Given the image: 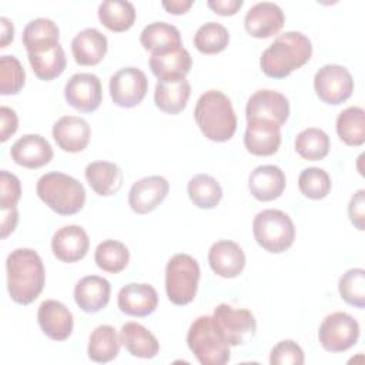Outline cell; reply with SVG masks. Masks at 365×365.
Listing matches in <instances>:
<instances>
[{
    "mask_svg": "<svg viewBox=\"0 0 365 365\" xmlns=\"http://www.w3.org/2000/svg\"><path fill=\"white\" fill-rule=\"evenodd\" d=\"M57 24L46 17L27 23L23 30V46L34 74L44 81L57 78L66 70V54L58 43Z\"/></svg>",
    "mask_w": 365,
    "mask_h": 365,
    "instance_id": "obj_1",
    "label": "cell"
},
{
    "mask_svg": "<svg viewBox=\"0 0 365 365\" xmlns=\"http://www.w3.org/2000/svg\"><path fill=\"white\" fill-rule=\"evenodd\" d=\"M7 289L10 298L29 305L41 294L46 274L40 255L31 248H17L7 255Z\"/></svg>",
    "mask_w": 365,
    "mask_h": 365,
    "instance_id": "obj_2",
    "label": "cell"
},
{
    "mask_svg": "<svg viewBox=\"0 0 365 365\" xmlns=\"http://www.w3.org/2000/svg\"><path fill=\"white\" fill-rule=\"evenodd\" d=\"M311 56L312 44L305 34L301 31H285L262 51L259 66L265 76L279 80L307 64Z\"/></svg>",
    "mask_w": 365,
    "mask_h": 365,
    "instance_id": "obj_3",
    "label": "cell"
},
{
    "mask_svg": "<svg viewBox=\"0 0 365 365\" xmlns=\"http://www.w3.org/2000/svg\"><path fill=\"white\" fill-rule=\"evenodd\" d=\"M194 118L201 133L211 141H228L237 130V115L231 100L220 90H208L200 96Z\"/></svg>",
    "mask_w": 365,
    "mask_h": 365,
    "instance_id": "obj_4",
    "label": "cell"
},
{
    "mask_svg": "<svg viewBox=\"0 0 365 365\" xmlns=\"http://www.w3.org/2000/svg\"><path fill=\"white\" fill-rule=\"evenodd\" d=\"M36 192L48 208L60 215H73L86 202L83 184L74 177L58 171L43 174L37 181Z\"/></svg>",
    "mask_w": 365,
    "mask_h": 365,
    "instance_id": "obj_5",
    "label": "cell"
},
{
    "mask_svg": "<svg viewBox=\"0 0 365 365\" xmlns=\"http://www.w3.org/2000/svg\"><path fill=\"white\" fill-rule=\"evenodd\" d=\"M187 345L202 365H224L230 361V344L214 317L201 315L191 324Z\"/></svg>",
    "mask_w": 365,
    "mask_h": 365,
    "instance_id": "obj_6",
    "label": "cell"
},
{
    "mask_svg": "<svg viewBox=\"0 0 365 365\" xmlns=\"http://www.w3.org/2000/svg\"><path fill=\"white\" fill-rule=\"evenodd\" d=\"M255 241L265 251L281 254L287 251L295 240V227L288 214L281 210H262L252 222Z\"/></svg>",
    "mask_w": 365,
    "mask_h": 365,
    "instance_id": "obj_7",
    "label": "cell"
},
{
    "mask_svg": "<svg viewBox=\"0 0 365 365\" xmlns=\"http://www.w3.org/2000/svg\"><path fill=\"white\" fill-rule=\"evenodd\" d=\"M200 281V265L188 254H175L165 267V292L174 305H187L195 295Z\"/></svg>",
    "mask_w": 365,
    "mask_h": 365,
    "instance_id": "obj_8",
    "label": "cell"
},
{
    "mask_svg": "<svg viewBox=\"0 0 365 365\" xmlns=\"http://www.w3.org/2000/svg\"><path fill=\"white\" fill-rule=\"evenodd\" d=\"M359 338L358 321L342 311L332 312L319 325L318 339L325 351L344 352L352 348Z\"/></svg>",
    "mask_w": 365,
    "mask_h": 365,
    "instance_id": "obj_9",
    "label": "cell"
},
{
    "mask_svg": "<svg viewBox=\"0 0 365 365\" xmlns=\"http://www.w3.org/2000/svg\"><path fill=\"white\" fill-rule=\"evenodd\" d=\"M212 317L230 346L244 345L255 335L257 321L254 314L247 308H234L228 304H220L214 308Z\"/></svg>",
    "mask_w": 365,
    "mask_h": 365,
    "instance_id": "obj_10",
    "label": "cell"
},
{
    "mask_svg": "<svg viewBox=\"0 0 365 365\" xmlns=\"http://www.w3.org/2000/svg\"><path fill=\"white\" fill-rule=\"evenodd\" d=\"M314 88L319 100L338 106L346 101L354 91V78L341 64H325L314 77Z\"/></svg>",
    "mask_w": 365,
    "mask_h": 365,
    "instance_id": "obj_11",
    "label": "cell"
},
{
    "mask_svg": "<svg viewBox=\"0 0 365 365\" xmlns=\"http://www.w3.org/2000/svg\"><path fill=\"white\" fill-rule=\"evenodd\" d=\"M108 87L114 104L123 108H131L144 100L148 90V80L140 68L124 67L111 76Z\"/></svg>",
    "mask_w": 365,
    "mask_h": 365,
    "instance_id": "obj_12",
    "label": "cell"
},
{
    "mask_svg": "<svg viewBox=\"0 0 365 365\" xmlns=\"http://www.w3.org/2000/svg\"><path fill=\"white\" fill-rule=\"evenodd\" d=\"M245 117L247 121L265 120L282 127L289 117L288 98L275 90H258L247 101Z\"/></svg>",
    "mask_w": 365,
    "mask_h": 365,
    "instance_id": "obj_13",
    "label": "cell"
},
{
    "mask_svg": "<svg viewBox=\"0 0 365 365\" xmlns=\"http://www.w3.org/2000/svg\"><path fill=\"white\" fill-rule=\"evenodd\" d=\"M64 97L76 110L91 113L100 107L103 100L101 81L91 73H76L66 83Z\"/></svg>",
    "mask_w": 365,
    "mask_h": 365,
    "instance_id": "obj_14",
    "label": "cell"
},
{
    "mask_svg": "<svg viewBox=\"0 0 365 365\" xmlns=\"http://www.w3.org/2000/svg\"><path fill=\"white\" fill-rule=\"evenodd\" d=\"M170 191L168 181L161 175H148L135 181L128 191V205L140 215L155 210Z\"/></svg>",
    "mask_w": 365,
    "mask_h": 365,
    "instance_id": "obj_15",
    "label": "cell"
},
{
    "mask_svg": "<svg viewBox=\"0 0 365 365\" xmlns=\"http://www.w3.org/2000/svg\"><path fill=\"white\" fill-rule=\"evenodd\" d=\"M285 23L282 9L272 1L255 3L244 17L247 33L257 38H267L277 34Z\"/></svg>",
    "mask_w": 365,
    "mask_h": 365,
    "instance_id": "obj_16",
    "label": "cell"
},
{
    "mask_svg": "<svg viewBox=\"0 0 365 365\" xmlns=\"http://www.w3.org/2000/svg\"><path fill=\"white\" fill-rule=\"evenodd\" d=\"M90 240L80 225H64L58 228L51 238V251L63 262H77L88 251Z\"/></svg>",
    "mask_w": 365,
    "mask_h": 365,
    "instance_id": "obj_17",
    "label": "cell"
},
{
    "mask_svg": "<svg viewBox=\"0 0 365 365\" xmlns=\"http://www.w3.org/2000/svg\"><path fill=\"white\" fill-rule=\"evenodd\" d=\"M37 321L41 331L54 341H64L73 332V314L60 301L46 299L40 304Z\"/></svg>",
    "mask_w": 365,
    "mask_h": 365,
    "instance_id": "obj_18",
    "label": "cell"
},
{
    "mask_svg": "<svg viewBox=\"0 0 365 365\" xmlns=\"http://www.w3.org/2000/svg\"><path fill=\"white\" fill-rule=\"evenodd\" d=\"M13 161L24 168H40L47 165L53 158L50 143L38 134H26L14 141L10 148Z\"/></svg>",
    "mask_w": 365,
    "mask_h": 365,
    "instance_id": "obj_19",
    "label": "cell"
},
{
    "mask_svg": "<svg viewBox=\"0 0 365 365\" xmlns=\"http://www.w3.org/2000/svg\"><path fill=\"white\" fill-rule=\"evenodd\" d=\"M117 305L130 317H147L158 305V295L153 285L130 282L118 291Z\"/></svg>",
    "mask_w": 365,
    "mask_h": 365,
    "instance_id": "obj_20",
    "label": "cell"
},
{
    "mask_svg": "<svg viewBox=\"0 0 365 365\" xmlns=\"http://www.w3.org/2000/svg\"><path fill=\"white\" fill-rule=\"evenodd\" d=\"M208 264L217 275L235 278L245 267V254L237 242L220 240L214 242L208 251Z\"/></svg>",
    "mask_w": 365,
    "mask_h": 365,
    "instance_id": "obj_21",
    "label": "cell"
},
{
    "mask_svg": "<svg viewBox=\"0 0 365 365\" xmlns=\"http://www.w3.org/2000/svg\"><path fill=\"white\" fill-rule=\"evenodd\" d=\"M91 130L88 123L77 115H64L53 125V138L66 153H80L90 141Z\"/></svg>",
    "mask_w": 365,
    "mask_h": 365,
    "instance_id": "obj_22",
    "label": "cell"
},
{
    "mask_svg": "<svg viewBox=\"0 0 365 365\" xmlns=\"http://www.w3.org/2000/svg\"><path fill=\"white\" fill-rule=\"evenodd\" d=\"M281 127L265 120H251L244 134V145L254 155H272L281 145Z\"/></svg>",
    "mask_w": 365,
    "mask_h": 365,
    "instance_id": "obj_23",
    "label": "cell"
},
{
    "mask_svg": "<svg viewBox=\"0 0 365 365\" xmlns=\"http://www.w3.org/2000/svg\"><path fill=\"white\" fill-rule=\"evenodd\" d=\"M284 171L272 164L258 165L248 177V190L258 201H272L285 190Z\"/></svg>",
    "mask_w": 365,
    "mask_h": 365,
    "instance_id": "obj_24",
    "label": "cell"
},
{
    "mask_svg": "<svg viewBox=\"0 0 365 365\" xmlns=\"http://www.w3.org/2000/svg\"><path fill=\"white\" fill-rule=\"evenodd\" d=\"M111 285L98 275H87L81 278L74 287L76 304L88 314H94L107 307L110 301Z\"/></svg>",
    "mask_w": 365,
    "mask_h": 365,
    "instance_id": "obj_25",
    "label": "cell"
},
{
    "mask_svg": "<svg viewBox=\"0 0 365 365\" xmlns=\"http://www.w3.org/2000/svg\"><path fill=\"white\" fill-rule=\"evenodd\" d=\"M148 66L158 80H175L187 76L191 70L192 60L190 53L181 46L173 50L153 53Z\"/></svg>",
    "mask_w": 365,
    "mask_h": 365,
    "instance_id": "obj_26",
    "label": "cell"
},
{
    "mask_svg": "<svg viewBox=\"0 0 365 365\" xmlns=\"http://www.w3.org/2000/svg\"><path fill=\"white\" fill-rule=\"evenodd\" d=\"M107 37L97 29L88 27L76 34L71 41V53L77 64L96 66L107 53Z\"/></svg>",
    "mask_w": 365,
    "mask_h": 365,
    "instance_id": "obj_27",
    "label": "cell"
},
{
    "mask_svg": "<svg viewBox=\"0 0 365 365\" xmlns=\"http://www.w3.org/2000/svg\"><path fill=\"white\" fill-rule=\"evenodd\" d=\"M190 94L191 86L185 77L175 80H158L154 91V101L163 113L178 114L185 108Z\"/></svg>",
    "mask_w": 365,
    "mask_h": 365,
    "instance_id": "obj_28",
    "label": "cell"
},
{
    "mask_svg": "<svg viewBox=\"0 0 365 365\" xmlns=\"http://www.w3.org/2000/svg\"><path fill=\"white\" fill-rule=\"evenodd\" d=\"M86 180L93 191L101 197L114 195L123 185L120 167L110 161H93L84 170Z\"/></svg>",
    "mask_w": 365,
    "mask_h": 365,
    "instance_id": "obj_29",
    "label": "cell"
},
{
    "mask_svg": "<svg viewBox=\"0 0 365 365\" xmlns=\"http://www.w3.org/2000/svg\"><path fill=\"white\" fill-rule=\"evenodd\" d=\"M120 341L125 349L137 358L150 359L160 351L157 338L138 322H125L120 331Z\"/></svg>",
    "mask_w": 365,
    "mask_h": 365,
    "instance_id": "obj_30",
    "label": "cell"
},
{
    "mask_svg": "<svg viewBox=\"0 0 365 365\" xmlns=\"http://www.w3.org/2000/svg\"><path fill=\"white\" fill-rule=\"evenodd\" d=\"M141 46L153 53H161L181 47L180 30L165 21H154L147 24L140 34Z\"/></svg>",
    "mask_w": 365,
    "mask_h": 365,
    "instance_id": "obj_31",
    "label": "cell"
},
{
    "mask_svg": "<svg viewBox=\"0 0 365 365\" xmlns=\"http://www.w3.org/2000/svg\"><path fill=\"white\" fill-rule=\"evenodd\" d=\"M120 336L111 325L97 327L88 338V358L98 364H106L117 358L120 352Z\"/></svg>",
    "mask_w": 365,
    "mask_h": 365,
    "instance_id": "obj_32",
    "label": "cell"
},
{
    "mask_svg": "<svg viewBox=\"0 0 365 365\" xmlns=\"http://www.w3.org/2000/svg\"><path fill=\"white\" fill-rule=\"evenodd\" d=\"M97 14L101 24L115 33L128 30L135 20L133 3L124 0H106L100 3Z\"/></svg>",
    "mask_w": 365,
    "mask_h": 365,
    "instance_id": "obj_33",
    "label": "cell"
},
{
    "mask_svg": "<svg viewBox=\"0 0 365 365\" xmlns=\"http://www.w3.org/2000/svg\"><path fill=\"white\" fill-rule=\"evenodd\" d=\"M336 133L346 145H362L365 141V111L356 106L342 110L336 117Z\"/></svg>",
    "mask_w": 365,
    "mask_h": 365,
    "instance_id": "obj_34",
    "label": "cell"
},
{
    "mask_svg": "<svg viewBox=\"0 0 365 365\" xmlns=\"http://www.w3.org/2000/svg\"><path fill=\"white\" fill-rule=\"evenodd\" d=\"M187 191L194 205L202 210L214 208L222 198V188L220 182L208 174L194 175L187 185Z\"/></svg>",
    "mask_w": 365,
    "mask_h": 365,
    "instance_id": "obj_35",
    "label": "cell"
},
{
    "mask_svg": "<svg viewBox=\"0 0 365 365\" xmlns=\"http://www.w3.org/2000/svg\"><path fill=\"white\" fill-rule=\"evenodd\" d=\"M331 148L328 134L317 127H309L295 137V151L305 160L318 161L327 157Z\"/></svg>",
    "mask_w": 365,
    "mask_h": 365,
    "instance_id": "obj_36",
    "label": "cell"
},
{
    "mask_svg": "<svg viewBox=\"0 0 365 365\" xmlns=\"http://www.w3.org/2000/svg\"><path fill=\"white\" fill-rule=\"evenodd\" d=\"M94 259L100 269L110 274H117L127 267L130 261V251L120 241L106 240L97 245Z\"/></svg>",
    "mask_w": 365,
    "mask_h": 365,
    "instance_id": "obj_37",
    "label": "cell"
},
{
    "mask_svg": "<svg viewBox=\"0 0 365 365\" xmlns=\"http://www.w3.org/2000/svg\"><path fill=\"white\" fill-rule=\"evenodd\" d=\"M230 33L228 30L215 21H208L198 27L194 34V46L202 54H217L228 46Z\"/></svg>",
    "mask_w": 365,
    "mask_h": 365,
    "instance_id": "obj_38",
    "label": "cell"
},
{
    "mask_svg": "<svg viewBox=\"0 0 365 365\" xmlns=\"http://www.w3.org/2000/svg\"><path fill=\"white\" fill-rule=\"evenodd\" d=\"M341 298L356 308L365 307V271L362 268H351L338 282Z\"/></svg>",
    "mask_w": 365,
    "mask_h": 365,
    "instance_id": "obj_39",
    "label": "cell"
},
{
    "mask_svg": "<svg viewBox=\"0 0 365 365\" xmlns=\"http://www.w3.org/2000/svg\"><path fill=\"white\" fill-rule=\"evenodd\" d=\"M299 191L311 200H322L331 190V177L319 167H308L298 177Z\"/></svg>",
    "mask_w": 365,
    "mask_h": 365,
    "instance_id": "obj_40",
    "label": "cell"
},
{
    "mask_svg": "<svg viewBox=\"0 0 365 365\" xmlns=\"http://www.w3.org/2000/svg\"><path fill=\"white\" fill-rule=\"evenodd\" d=\"M26 80V73L17 57L4 54L0 57V93L3 96L17 94Z\"/></svg>",
    "mask_w": 365,
    "mask_h": 365,
    "instance_id": "obj_41",
    "label": "cell"
},
{
    "mask_svg": "<svg viewBox=\"0 0 365 365\" xmlns=\"http://www.w3.org/2000/svg\"><path fill=\"white\" fill-rule=\"evenodd\" d=\"M269 364L271 365H302L304 351L295 341L284 339L271 349Z\"/></svg>",
    "mask_w": 365,
    "mask_h": 365,
    "instance_id": "obj_42",
    "label": "cell"
},
{
    "mask_svg": "<svg viewBox=\"0 0 365 365\" xmlns=\"http://www.w3.org/2000/svg\"><path fill=\"white\" fill-rule=\"evenodd\" d=\"M0 210L1 208H10V207H16L20 197H21V185H20V180L6 171L1 170L0 173Z\"/></svg>",
    "mask_w": 365,
    "mask_h": 365,
    "instance_id": "obj_43",
    "label": "cell"
},
{
    "mask_svg": "<svg viewBox=\"0 0 365 365\" xmlns=\"http://www.w3.org/2000/svg\"><path fill=\"white\" fill-rule=\"evenodd\" d=\"M348 214L351 222L362 231L365 228V190H358L349 200Z\"/></svg>",
    "mask_w": 365,
    "mask_h": 365,
    "instance_id": "obj_44",
    "label": "cell"
},
{
    "mask_svg": "<svg viewBox=\"0 0 365 365\" xmlns=\"http://www.w3.org/2000/svg\"><path fill=\"white\" fill-rule=\"evenodd\" d=\"M0 118H1V131H0V140L1 143L7 141L17 130L19 118L13 108L1 106L0 107Z\"/></svg>",
    "mask_w": 365,
    "mask_h": 365,
    "instance_id": "obj_45",
    "label": "cell"
},
{
    "mask_svg": "<svg viewBox=\"0 0 365 365\" xmlns=\"http://www.w3.org/2000/svg\"><path fill=\"white\" fill-rule=\"evenodd\" d=\"M242 4H244L242 0H208L207 1V6L220 16H232L242 7Z\"/></svg>",
    "mask_w": 365,
    "mask_h": 365,
    "instance_id": "obj_46",
    "label": "cell"
},
{
    "mask_svg": "<svg viewBox=\"0 0 365 365\" xmlns=\"http://www.w3.org/2000/svg\"><path fill=\"white\" fill-rule=\"evenodd\" d=\"M17 221H19L17 207L1 208V228H0L1 238H6L16 230Z\"/></svg>",
    "mask_w": 365,
    "mask_h": 365,
    "instance_id": "obj_47",
    "label": "cell"
},
{
    "mask_svg": "<svg viewBox=\"0 0 365 365\" xmlns=\"http://www.w3.org/2000/svg\"><path fill=\"white\" fill-rule=\"evenodd\" d=\"M192 0H164L163 7L171 14H182L192 6Z\"/></svg>",
    "mask_w": 365,
    "mask_h": 365,
    "instance_id": "obj_48",
    "label": "cell"
},
{
    "mask_svg": "<svg viewBox=\"0 0 365 365\" xmlns=\"http://www.w3.org/2000/svg\"><path fill=\"white\" fill-rule=\"evenodd\" d=\"M0 29H1L0 47L4 48L14 38V27H13V23L7 17H0Z\"/></svg>",
    "mask_w": 365,
    "mask_h": 365,
    "instance_id": "obj_49",
    "label": "cell"
}]
</instances>
